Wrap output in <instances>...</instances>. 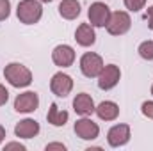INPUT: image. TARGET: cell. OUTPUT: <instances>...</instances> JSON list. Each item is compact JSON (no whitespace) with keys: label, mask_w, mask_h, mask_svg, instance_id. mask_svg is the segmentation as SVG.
I'll return each mask as SVG.
<instances>
[{"label":"cell","mask_w":153,"mask_h":151,"mask_svg":"<svg viewBox=\"0 0 153 151\" xmlns=\"http://www.w3.org/2000/svg\"><path fill=\"white\" fill-rule=\"evenodd\" d=\"M46 151H52V150H59V151H66V146L62 144V142H50V144H46Z\"/></svg>","instance_id":"24"},{"label":"cell","mask_w":153,"mask_h":151,"mask_svg":"<svg viewBox=\"0 0 153 151\" xmlns=\"http://www.w3.org/2000/svg\"><path fill=\"white\" fill-rule=\"evenodd\" d=\"M50 91L55 96H59V98L70 96L71 91H73V78L68 75V73L57 71L55 75L52 76V80H50Z\"/></svg>","instance_id":"7"},{"label":"cell","mask_w":153,"mask_h":151,"mask_svg":"<svg viewBox=\"0 0 153 151\" xmlns=\"http://www.w3.org/2000/svg\"><path fill=\"white\" fill-rule=\"evenodd\" d=\"M43 4H50V2H53V0H41Z\"/></svg>","instance_id":"27"},{"label":"cell","mask_w":153,"mask_h":151,"mask_svg":"<svg viewBox=\"0 0 153 151\" xmlns=\"http://www.w3.org/2000/svg\"><path fill=\"white\" fill-rule=\"evenodd\" d=\"M9 150H18V151H25L27 148L22 144V142H7L4 146V151H9Z\"/></svg>","instance_id":"23"},{"label":"cell","mask_w":153,"mask_h":151,"mask_svg":"<svg viewBox=\"0 0 153 151\" xmlns=\"http://www.w3.org/2000/svg\"><path fill=\"white\" fill-rule=\"evenodd\" d=\"M4 78L13 87L23 89V87H29L32 84V71L27 66H23L22 62H9L4 68Z\"/></svg>","instance_id":"1"},{"label":"cell","mask_w":153,"mask_h":151,"mask_svg":"<svg viewBox=\"0 0 153 151\" xmlns=\"http://www.w3.org/2000/svg\"><path fill=\"white\" fill-rule=\"evenodd\" d=\"M73 109L78 115H91V114H94L96 105H94V100H93L91 94L78 93L75 96V100H73Z\"/></svg>","instance_id":"14"},{"label":"cell","mask_w":153,"mask_h":151,"mask_svg":"<svg viewBox=\"0 0 153 151\" xmlns=\"http://www.w3.org/2000/svg\"><path fill=\"white\" fill-rule=\"evenodd\" d=\"M4 139H5V128L0 124V144L4 142Z\"/></svg>","instance_id":"26"},{"label":"cell","mask_w":153,"mask_h":151,"mask_svg":"<svg viewBox=\"0 0 153 151\" xmlns=\"http://www.w3.org/2000/svg\"><path fill=\"white\" fill-rule=\"evenodd\" d=\"M132 27V18L126 11H114L111 14V20L107 23V32L111 36H123L130 30Z\"/></svg>","instance_id":"5"},{"label":"cell","mask_w":153,"mask_h":151,"mask_svg":"<svg viewBox=\"0 0 153 151\" xmlns=\"http://www.w3.org/2000/svg\"><path fill=\"white\" fill-rule=\"evenodd\" d=\"M132 132L128 124H114L109 132H107V142L111 148H123L130 142Z\"/></svg>","instance_id":"10"},{"label":"cell","mask_w":153,"mask_h":151,"mask_svg":"<svg viewBox=\"0 0 153 151\" xmlns=\"http://www.w3.org/2000/svg\"><path fill=\"white\" fill-rule=\"evenodd\" d=\"M123 2H125V7L132 13H137V11L144 9V5H146V0H123Z\"/></svg>","instance_id":"19"},{"label":"cell","mask_w":153,"mask_h":151,"mask_svg":"<svg viewBox=\"0 0 153 151\" xmlns=\"http://www.w3.org/2000/svg\"><path fill=\"white\" fill-rule=\"evenodd\" d=\"M148 27L150 30H153V5L148 7Z\"/></svg>","instance_id":"25"},{"label":"cell","mask_w":153,"mask_h":151,"mask_svg":"<svg viewBox=\"0 0 153 151\" xmlns=\"http://www.w3.org/2000/svg\"><path fill=\"white\" fill-rule=\"evenodd\" d=\"M7 100H9V91L5 89V85L0 84V107H4L7 103Z\"/></svg>","instance_id":"22"},{"label":"cell","mask_w":153,"mask_h":151,"mask_svg":"<svg viewBox=\"0 0 153 151\" xmlns=\"http://www.w3.org/2000/svg\"><path fill=\"white\" fill-rule=\"evenodd\" d=\"M52 61L59 68H70L75 62V50L70 44H57L52 52Z\"/></svg>","instance_id":"11"},{"label":"cell","mask_w":153,"mask_h":151,"mask_svg":"<svg viewBox=\"0 0 153 151\" xmlns=\"http://www.w3.org/2000/svg\"><path fill=\"white\" fill-rule=\"evenodd\" d=\"M75 41L76 44L87 48V46H93L96 43V32H94V27L91 23H80L75 30Z\"/></svg>","instance_id":"13"},{"label":"cell","mask_w":153,"mask_h":151,"mask_svg":"<svg viewBox=\"0 0 153 151\" xmlns=\"http://www.w3.org/2000/svg\"><path fill=\"white\" fill-rule=\"evenodd\" d=\"M70 119V114L66 110H61L57 107V103H52L50 109H48V114H46V121L52 124V126H64Z\"/></svg>","instance_id":"17"},{"label":"cell","mask_w":153,"mask_h":151,"mask_svg":"<svg viewBox=\"0 0 153 151\" xmlns=\"http://www.w3.org/2000/svg\"><path fill=\"white\" fill-rule=\"evenodd\" d=\"M16 16L23 25H36L43 18L41 0H20L16 7Z\"/></svg>","instance_id":"2"},{"label":"cell","mask_w":153,"mask_h":151,"mask_svg":"<svg viewBox=\"0 0 153 151\" xmlns=\"http://www.w3.org/2000/svg\"><path fill=\"white\" fill-rule=\"evenodd\" d=\"M111 7L103 2H93L89 5V11H87V18H89V23L96 29H103L107 27L109 20H111Z\"/></svg>","instance_id":"4"},{"label":"cell","mask_w":153,"mask_h":151,"mask_svg":"<svg viewBox=\"0 0 153 151\" xmlns=\"http://www.w3.org/2000/svg\"><path fill=\"white\" fill-rule=\"evenodd\" d=\"M11 16V0H0V21Z\"/></svg>","instance_id":"20"},{"label":"cell","mask_w":153,"mask_h":151,"mask_svg":"<svg viewBox=\"0 0 153 151\" xmlns=\"http://www.w3.org/2000/svg\"><path fill=\"white\" fill-rule=\"evenodd\" d=\"M103 66H105L103 59L94 52H85L80 57V71L87 78H98V75L103 70Z\"/></svg>","instance_id":"3"},{"label":"cell","mask_w":153,"mask_h":151,"mask_svg":"<svg viewBox=\"0 0 153 151\" xmlns=\"http://www.w3.org/2000/svg\"><path fill=\"white\" fill-rule=\"evenodd\" d=\"M39 107V96L34 91H25L14 98V110L20 114L36 112Z\"/></svg>","instance_id":"8"},{"label":"cell","mask_w":153,"mask_h":151,"mask_svg":"<svg viewBox=\"0 0 153 151\" xmlns=\"http://www.w3.org/2000/svg\"><path fill=\"white\" fill-rule=\"evenodd\" d=\"M119 78H121V70L119 66L116 64H107L103 66L102 73L98 75V87L102 91H111L114 89L116 85L119 84Z\"/></svg>","instance_id":"9"},{"label":"cell","mask_w":153,"mask_h":151,"mask_svg":"<svg viewBox=\"0 0 153 151\" xmlns=\"http://www.w3.org/2000/svg\"><path fill=\"white\" fill-rule=\"evenodd\" d=\"M73 132L76 133V137H80L82 141H94L100 135V126L93 119H89L87 115H82L80 119L75 121Z\"/></svg>","instance_id":"6"},{"label":"cell","mask_w":153,"mask_h":151,"mask_svg":"<svg viewBox=\"0 0 153 151\" xmlns=\"http://www.w3.org/2000/svg\"><path fill=\"white\" fill-rule=\"evenodd\" d=\"M150 91H152V94H153V84H152V89H150Z\"/></svg>","instance_id":"28"},{"label":"cell","mask_w":153,"mask_h":151,"mask_svg":"<svg viewBox=\"0 0 153 151\" xmlns=\"http://www.w3.org/2000/svg\"><path fill=\"white\" fill-rule=\"evenodd\" d=\"M41 132V126L36 119H22L20 123H16L14 126V135L20 139H34L38 137V133Z\"/></svg>","instance_id":"12"},{"label":"cell","mask_w":153,"mask_h":151,"mask_svg":"<svg viewBox=\"0 0 153 151\" xmlns=\"http://www.w3.org/2000/svg\"><path fill=\"white\" fill-rule=\"evenodd\" d=\"M94 112H96V115H98L102 121H116L117 115H119V105H117L116 101L105 100V101H102L100 105H96Z\"/></svg>","instance_id":"15"},{"label":"cell","mask_w":153,"mask_h":151,"mask_svg":"<svg viewBox=\"0 0 153 151\" xmlns=\"http://www.w3.org/2000/svg\"><path fill=\"white\" fill-rule=\"evenodd\" d=\"M141 112L144 117H148V119H153V100L150 101H144L143 105H141Z\"/></svg>","instance_id":"21"},{"label":"cell","mask_w":153,"mask_h":151,"mask_svg":"<svg viewBox=\"0 0 153 151\" xmlns=\"http://www.w3.org/2000/svg\"><path fill=\"white\" fill-rule=\"evenodd\" d=\"M59 14L64 20H76L80 16V2L78 0H62L59 4Z\"/></svg>","instance_id":"16"},{"label":"cell","mask_w":153,"mask_h":151,"mask_svg":"<svg viewBox=\"0 0 153 151\" xmlns=\"http://www.w3.org/2000/svg\"><path fill=\"white\" fill-rule=\"evenodd\" d=\"M141 59L144 61H153V39H148V41H143L137 48Z\"/></svg>","instance_id":"18"}]
</instances>
